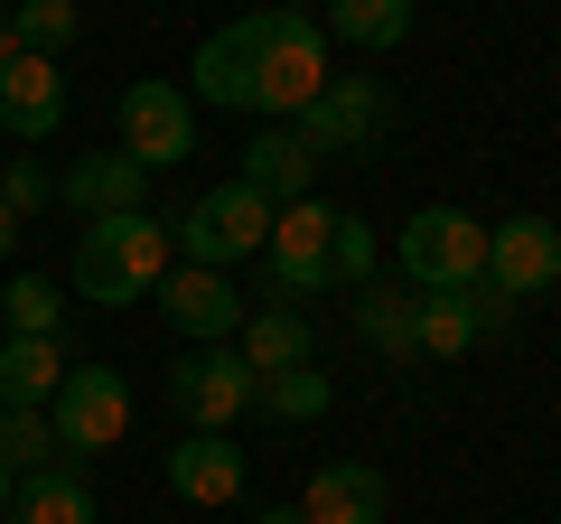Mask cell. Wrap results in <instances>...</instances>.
Wrapping results in <instances>:
<instances>
[{
  "label": "cell",
  "instance_id": "obj_1",
  "mask_svg": "<svg viewBox=\"0 0 561 524\" xmlns=\"http://www.w3.org/2000/svg\"><path fill=\"white\" fill-rule=\"evenodd\" d=\"M328 76H337V66H328V29L319 20H300V10H243V20H225L216 38L187 57V103L290 122Z\"/></svg>",
  "mask_w": 561,
  "mask_h": 524
},
{
  "label": "cell",
  "instance_id": "obj_2",
  "mask_svg": "<svg viewBox=\"0 0 561 524\" xmlns=\"http://www.w3.org/2000/svg\"><path fill=\"white\" fill-rule=\"evenodd\" d=\"M169 282V225L140 206V216H94L76 235V262H66V291L94 309H131Z\"/></svg>",
  "mask_w": 561,
  "mask_h": 524
},
{
  "label": "cell",
  "instance_id": "obj_3",
  "mask_svg": "<svg viewBox=\"0 0 561 524\" xmlns=\"http://www.w3.org/2000/svg\"><path fill=\"white\" fill-rule=\"evenodd\" d=\"M290 132L309 141V160H383L402 132V103L383 76H328L319 94L290 113Z\"/></svg>",
  "mask_w": 561,
  "mask_h": 524
},
{
  "label": "cell",
  "instance_id": "obj_4",
  "mask_svg": "<svg viewBox=\"0 0 561 524\" xmlns=\"http://www.w3.org/2000/svg\"><path fill=\"white\" fill-rule=\"evenodd\" d=\"M402 291H478L486 282V225L468 206H412L393 235Z\"/></svg>",
  "mask_w": 561,
  "mask_h": 524
},
{
  "label": "cell",
  "instance_id": "obj_5",
  "mask_svg": "<svg viewBox=\"0 0 561 524\" xmlns=\"http://www.w3.org/2000/svg\"><path fill=\"white\" fill-rule=\"evenodd\" d=\"M47 431H57V459H94L131 431V375L122 365H66V384L47 394Z\"/></svg>",
  "mask_w": 561,
  "mask_h": 524
},
{
  "label": "cell",
  "instance_id": "obj_6",
  "mask_svg": "<svg viewBox=\"0 0 561 524\" xmlns=\"http://www.w3.org/2000/svg\"><path fill=\"white\" fill-rule=\"evenodd\" d=\"M328 235H337V206H319V197L272 206V235H262V291H272L280 309H300V300L328 291Z\"/></svg>",
  "mask_w": 561,
  "mask_h": 524
},
{
  "label": "cell",
  "instance_id": "obj_7",
  "mask_svg": "<svg viewBox=\"0 0 561 524\" xmlns=\"http://www.w3.org/2000/svg\"><path fill=\"white\" fill-rule=\"evenodd\" d=\"M262 235H272V206H262V197H253L243 179L206 187V197L187 206L179 225H169V243H179L187 262H206V272H234L243 253H262Z\"/></svg>",
  "mask_w": 561,
  "mask_h": 524
},
{
  "label": "cell",
  "instance_id": "obj_8",
  "mask_svg": "<svg viewBox=\"0 0 561 524\" xmlns=\"http://www.w3.org/2000/svg\"><path fill=\"white\" fill-rule=\"evenodd\" d=\"M113 132H122V150H131L140 169H179L187 150H197V103H187V84L140 76V84H122Z\"/></svg>",
  "mask_w": 561,
  "mask_h": 524
},
{
  "label": "cell",
  "instance_id": "obj_9",
  "mask_svg": "<svg viewBox=\"0 0 561 524\" xmlns=\"http://www.w3.org/2000/svg\"><path fill=\"white\" fill-rule=\"evenodd\" d=\"M505 319H515V300H496V291H412V356L421 365H459L468 346L505 338Z\"/></svg>",
  "mask_w": 561,
  "mask_h": 524
},
{
  "label": "cell",
  "instance_id": "obj_10",
  "mask_svg": "<svg viewBox=\"0 0 561 524\" xmlns=\"http://www.w3.org/2000/svg\"><path fill=\"white\" fill-rule=\"evenodd\" d=\"M486 291L496 300H552L561 291V225L552 216H496L486 225Z\"/></svg>",
  "mask_w": 561,
  "mask_h": 524
},
{
  "label": "cell",
  "instance_id": "obj_11",
  "mask_svg": "<svg viewBox=\"0 0 561 524\" xmlns=\"http://www.w3.org/2000/svg\"><path fill=\"white\" fill-rule=\"evenodd\" d=\"M243 403H253V365H243L234 346H187V356L169 365V412H179L187 431H234Z\"/></svg>",
  "mask_w": 561,
  "mask_h": 524
},
{
  "label": "cell",
  "instance_id": "obj_12",
  "mask_svg": "<svg viewBox=\"0 0 561 524\" xmlns=\"http://www.w3.org/2000/svg\"><path fill=\"white\" fill-rule=\"evenodd\" d=\"M150 300L169 309V328H179L187 346H234V328H243V291H234V272H206V262H179Z\"/></svg>",
  "mask_w": 561,
  "mask_h": 524
},
{
  "label": "cell",
  "instance_id": "obj_13",
  "mask_svg": "<svg viewBox=\"0 0 561 524\" xmlns=\"http://www.w3.org/2000/svg\"><path fill=\"white\" fill-rule=\"evenodd\" d=\"M0 132H10V141H57L66 132L57 57H0Z\"/></svg>",
  "mask_w": 561,
  "mask_h": 524
},
{
  "label": "cell",
  "instance_id": "obj_14",
  "mask_svg": "<svg viewBox=\"0 0 561 524\" xmlns=\"http://www.w3.org/2000/svg\"><path fill=\"white\" fill-rule=\"evenodd\" d=\"M309 524H393V478L375 459H328L300 497Z\"/></svg>",
  "mask_w": 561,
  "mask_h": 524
},
{
  "label": "cell",
  "instance_id": "obj_15",
  "mask_svg": "<svg viewBox=\"0 0 561 524\" xmlns=\"http://www.w3.org/2000/svg\"><path fill=\"white\" fill-rule=\"evenodd\" d=\"M57 197L76 206L84 225L94 216H140V206H150V169H140L131 150H84V160L57 179Z\"/></svg>",
  "mask_w": 561,
  "mask_h": 524
},
{
  "label": "cell",
  "instance_id": "obj_16",
  "mask_svg": "<svg viewBox=\"0 0 561 524\" xmlns=\"http://www.w3.org/2000/svg\"><path fill=\"white\" fill-rule=\"evenodd\" d=\"M169 497L234 505L243 497V441H234V431H187V441L169 449Z\"/></svg>",
  "mask_w": 561,
  "mask_h": 524
},
{
  "label": "cell",
  "instance_id": "obj_17",
  "mask_svg": "<svg viewBox=\"0 0 561 524\" xmlns=\"http://www.w3.org/2000/svg\"><path fill=\"white\" fill-rule=\"evenodd\" d=\"M243 187H253L262 206H290V197H309V179H319V160H309V141L290 132V122H262L253 141H243V169H234Z\"/></svg>",
  "mask_w": 561,
  "mask_h": 524
},
{
  "label": "cell",
  "instance_id": "obj_18",
  "mask_svg": "<svg viewBox=\"0 0 561 524\" xmlns=\"http://www.w3.org/2000/svg\"><path fill=\"white\" fill-rule=\"evenodd\" d=\"M10 524H103V515H94V478H84V459H47L38 478H20Z\"/></svg>",
  "mask_w": 561,
  "mask_h": 524
},
{
  "label": "cell",
  "instance_id": "obj_19",
  "mask_svg": "<svg viewBox=\"0 0 561 524\" xmlns=\"http://www.w3.org/2000/svg\"><path fill=\"white\" fill-rule=\"evenodd\" d=\"M234 356L253 365V375H280V365H319V338H309V319H300V309L262 300V309H243V328H234Z\"/></svg>",
  "mask_w": 561,
  "mask_h": 524
},
{
  "label": "cell",
  "instance_id": "obj_20",
  "mask_svg": "<svg viewBox=\"0 0 561 524\" xmlns=\"http://www.w3.org/2000/svg\"><path fill=\"white\" fill-rule=\"evenodd\" d=\"M57 384H66V338H0V403L47 412Z\"/></svg>",
  "mask_w": 561,
  "mask_h": 524
},
{
  "label": "cell",
  "instance_id": "obj_21",
  "mask_svg": "<svg viewBox=\"0 0 561 524\" xmlns=\"http://www.w3.org/2000/svg\"><path fill=\"white\" fill-rule=\"evenodd\" d=\"M328 10V38L337 47H365V57H383V47H402L412 38V0H319Z\"/></svg>",
  "mask_w": 561,
  "mask_h": 524
},
{
  "label": "cell",
  "instance_id": "obj_22",
  "mask_svg": "<svg viewBox=\"0 0 561 524\" xmlns=\"http://www.w3.org/2000/svg\"><path fill=\"white\" fill-rule=\"evenodd\" d=\"M356 338L375 346V356H393V365H421L412 356V300H402L393 282H365L356 291Z\"/></svg>",
  "mask_w": 561,
  "mask_h": 524
},
{
  "label": "cell",
  "instance_id": "obj_23",
  "mask_svg": "<svg viewBox=\"0 0 561 524\" xmlns=\"http://www.w3.org/2000/svg\"><path fill=\"white\" fill-rule=\"evenodd\" d=\"M253 403L272 412V422H319V412L337 403V384H328L319 365H280V375H253Z\"/></svg>",
  "mask_w": 561,
  "mask_h": 524
},
{
  "label": "cell",
  "instance_id": "obj_24",
  "mask_svg": "<svg viewBox=\"0 0 561 524\" xmlns=\"http://www.w3.org/2000/svg\"><path fill=\"white\" fill-rule=\"evenodd\" d=\"M0 319H10V338H66V291L47 272H20L0 291Z\"/></svg>",
  "mask_w": 561,
  "mask_h": 524
},
{
  "label": "cell",
  "instance_id": "obj_25",
  "mask_svg": "<svg viewBox=\"0 0 561 524\" xmlns=\"http://www.w3.org/2000/svg\"><path fill=\"white\" fill-rule=\"evenodd\" d=\"M76 0H10V38H20V57H66L76 47Z\"/></svg>",
  "mask_w": 561,
  "mask_h": 524
},
{
  "label": "cell",
  "instance_id": "obj_26",
  "mask_svg": "<svg viewBox=\"0 0 561 524\" xmlns=\"http://www.w3.org/2000/svg\"><path fill=\"white\" fill-rule=\"evenodd\" d=\"M47 459H57V431H47V412L0 403V468H10V478H38Z\"/></svg>",
  "mask_w": 561,
  "mask_h": 524
},
{
  "label": "cell",
  "instance_id": "obj_27",
  "mask_svg": "<svg viewBox=\"0 0 561 524\" xmlns=\"http://www.w3.org/2000/svg\"><path fill=\"white\" fill-rule=\"evenodd\" d=\"M375 282V225L337 206V235H328V291H365Z\"/></svg>",
  "mask_w": 561,
  "mask_h": 524
},
{
  "label": "cell",
  "instance_id": "obj_28",
  "mask_svg": "<svg viewBox=\"0 0 561 524\" xmlns=\"http://www.w3.org/2000/svg\"><path fill=\"white\" fill-rule=\"evenodd\" d=\"M47 197H57V179H47L28 150H10V169H0V206H10V216H38Z\"/></svg>",
  "mask_w": 561,
  "mask_h": 524
},
{
  "label": "cell",
  "instance_id": "obj_29",
  "mask_svg": "<svg viewBox=\"0 0 561 524\" xmlns=\"http://www.w3.org/2000/svg\"><path fill=\"white\" fill-rule=\"evenodd\" d=\"M253 524H309L300 505H253Z\"/></svg>",
  "mask_w": 561,
  "mask_h": 524
},
{
  "label": "cell",
  "instance_id": "obj_30",
  "mask_svg": "<svg viewBox=\"0 0 561 524\" xmlns=\"http://www.w3.org/2000/svg\"><path fill=\"white\" fill-rule=\"evenodd\" d=\"M20 253V216H10V206H0V262Z\"/></svg>",
  "mask_w": 561,
  "mask_h": 524
},
{
  "label": "cell",
  "instance_id": "obj_31",
  "mask_svg": "<svg viewBox=\"0 0 561 524\" xmlns=\"http://www.w3.org/2000/svg\"><path fill=\"white\" fill-rule=\"evenodd\" d=\"M0 57H20V38H10V0H0Z\"/></svg>",
  "mask_w": 561,
  "mask_h": 524
},
{
  "label": "cell",
  "instance_id": "obj_32",
  "mask_svg": "<svg viewBox=\"0 0 561 524\" xmlns=\"http://www.w3.org/2000/svg\"><path fill=\"white\" fill-rule=\"evenodd\" d=\"M272 10H300V20H319V0H272Z\"/></svg>",
  "mask_w": 561,
  "mask_h": 524
},
{
  "label": "cell",
  "instance_id": "obj_33",
  "mask_svg": "<svg viewBox=\"0 0 561 524\" xmlns=\"http://www.w3.org/2000/svg\"><path fill=\"white\" fill-rule=\"evenodd\" d=\"M10 497H20V478H10V468H0V515H10Z\"/></svg>",
  "mask_w": 561,
  "mask_h": 524
}]
</instances>
